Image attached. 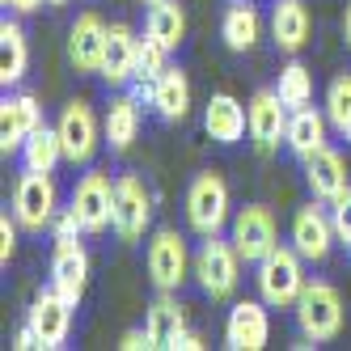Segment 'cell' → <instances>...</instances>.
<instances>
[{
  "instance_id": "cell-6",
  "label": "cell",
  "mask_w": 351,
  "mask_h": 351,
  "mask_svg": "<svg viewBox=\"0 0 351 351\" xmlns=\"http://www.w3.org/2000/svg\"><path fill=\"white\" fill-rule=\"evenodd\" d=\"M144 263H148V280H153L157 292H178L186 284V275L195 271V258H191L182 233H173V229H157L148 237Z\"/></svg>"
},
{
  "instance_id": "cell-31",
  "label": "cell",
  "mask_w": 351,
  "mask_h": 351,
  "mask_svg": "<svg viewBox=\"0 0 351 351\" xmlns=\"http://www.w3.org/2000/svg\"><path fill=\"white\" fill-rule=\"evenodd\" d=\"M326 119H330V128L339 136L351 132V72H339L326 89Z\"/></svg>"
},
{
  "instance_id": "cell-40",
  "label": "cell",
  "mask_w": 351,
  "mask_h": 351,
  "mask_svg": "<svg viewBox=\"0 0 351 351\" xmlns=\"http://www.w3.org/2000/svg\"><path fill=\"white\" fill-rule=\"evenodd\" d=\"M343 43L351 47V5H347V13H343Z\"/></svg>"
},
{
  "instance_id": "cell-24",
  "label": "cell",
  "mask_w": 351,
  "mask_h": 351,
  "mask_svg": "<svg viewBox=\"0 0 351 351\" xmlns=\"http://www.w3.org/2000/svg\"><path fill=\"white\" fill-rule=\"evenodd\" d=\"M326 128H330V119H326L322 110L300 106V110L288 114V136H284V144L292 148L300 161H305V157L317 153V148H326Z\"/></svg>"
},
{
  "instance_id": "cell-18",
  "label": "cell",
  "mask_w": 351,
  "mask_h": 351,
  "mask_svg": "<svg viewBox=\"0 0 351 351\" xmlns=\"http://www.w3.org/2000/svg\"><path fill=\"white\" fill-rule=\"evenodd\" d=\"M136 34L128 21H114L106 30V51H102V68H97V77L106 85H128L136 81Z\"/></svg>"
},
{
  "instance_id": "cell-8",
  "label": "cell",
  "mask_w": 351,
  "mask_h": 351,
  "mask_svg": "<svg viewBox=\"0 0 351 351\" xmlns=\"http://www.w3.org/2000/svg\"><path fill=\"white\" fill-rule=\"evenodd\" d=\"M114 186H119V178H110V173H102V169L81 173V182H77V191H72L68 208L81 216L85 233L114 229Z\"/></svg>"
},
{
  "instance_id": "cell-38",
  "label": "cell",
  "mask_w": 351,
  "mask_h": 351,
  "mask_svg": "<svg viewBox=\"0 0 351 351\" xmlns=\"http://www.w3.org/2000/svg\"><path fill=\"white\" fill-rule=\"evenodd\" d=\"M204 347V335H195V330H182V339L173 343V351H199Z\"/></svg>"
},
{
  "instance_id": "cell-29",
  "label": "cell",
  "mask_w": 351,
  "mask_h": 351,
  "mask_svg": "<svg viewBox=\"0 0 351 351\" xmlns=\"http://www.w3.org/2000/svg\"><path fill=\"white\" fill-rule=\"evenodd\" d=\"M64 161V144H60V128H34L26 136V144H21V165L26 169H43V173H51L56 165Z\"/></svg>"
},
{
  "instance_id": "cell-10",
  "label": "cell",
  "mask_w": 351,
  "mask_h": 351,
  "mask_svg": "<svg viewBox=\"0 0 351 351\" xmlns=\"http://www.w3.org/2000/svg\"><path fill=\"white\" fill-rule=\"evenodd\" d=\"M335 241H339V233H335L330 212L322 208V199L296 208V216H292V245L300 250V258L305 263H326V254L335 250Z\"/></svg>"
},
{
  "instance_id": "cell-44",
  "label": "cell",
  "mask_w": 351,
  "mask_h": 351,
  "mask_svg": "<svg viewBox=\"0 0 351 351\" xmlns=\"http://www.w3.org/2000/svg\"><path fill=\"white\" fill-rule=\"evenodd\" d=\"M347 250H351V245H347Z\"/></svg>"
},
{
  "instance_id": "cell-19",
  "label": "cell",
  "mask_w": 351,
  "mask_h": 351,
  "mask_svg": "<svg viewBox=\"0 0 351 351\" xmlns=\"http://www.w3.org/2000/svg\"><path fill=\"white\" fill-rule=\"evenodd\" d=\"M309 30H313V17H309L305 0H275V9H271V38H275L280 51L296 56L300 47L309 43Z\"/></svg>"
},
{
  "instance_id": "cell-26",
  "label": "cell",
  "mask_w": 351,
  "mask_h": 351,
  "mask_svg": "<svg viewBox=\"0 0 351 351\" xmlns=\"http://www.w3.org/2000/svg\"><path fill=\"white\" fill-rule=\"evenodd\" d=\"M26 64H30V47H26V34H21L17 21H0V85L13 89L26 77Z\"/></svg>"
},
{
  "instance_id": "cell-7",
  "label": "cell",
  "mask_w": 351,
  "mask_h": 351,
  "mask_svg": "<svg viewBox=\"0 0 351 351\" xmlns=\"http://www.w3.org/2000/svg\"><path fill=\"white\" fill-rule=\"evenodd\" d=\"M148 224H153V191L144 173H123L114 186V237L123 245H136L144 241Z\"/></svg>"
},
{
  "instance_id": "cell-3",
  "label": "cell",
  "mask_w": 351,
  "mask_h": 351,
  "mask_svg": "<svg viewBox=\"0 0 351 351\" xmlns=\"http://www.w3.org/2000/svg\"><path fill=\"white\" fill-rule=\"evenodd\" d=\"M292 313H296V330L309 343H326V339H335L343 330V296L326 280H309L305 292L296 296Z\"/></svg>"
},
{
  "instance_id": "cell-2",
  "label": "cell",
  "mask_w": 351,
  "mask_h": 351,
  "mask_svg": "<svg viewBox=\"0 0 351 351\" xmlns=\"http://www.w3.org/2000/svg\"><path fill=\"white\" fill-rule=\"evenodd\" d=\"M241 254H237V245L233 237L224 241L220 233L204 237V245L195 250V284L204 288V296L212 300H233L237 296V284H241Z\"/></svg>"
},
{
  "instance_id": "cell-5",
  "label": "cell",
  "mask_w": 351,
  "mask_h": 351,
  "mask_svg": "<svg viewBox=\"0 0 351 351\" xmlns=\"http://www.w3.org/2000/svg\"><path fill=\"white\" fill-rule=\"evenodd\" d=\"M13 216L26 233H43L51 229V220L60 216V191L51 182V173L43 169H26L13 186Z\"/></svg>"
},
{
  "instance_id": "cell-15",
  "label": "cell",
  "mask_w": 351,
  "mask_h": 351,
  "mask_svg": "<svg viewBox=\"0 0 351 351\" xmlns=\"http://www.w3.org/2000/svg\"><path fill=\"white\" fill-rule=\"evenodd\" d=\"M89 284V254L77 237H60L56 254H51V288L68 300V305H81Z\"/></svg>"
},
{
  "instance_id": "cell-35",
  "label": "cell",
  "mask_w": 351,
  "mask_h": 351,
  "mask_svg": "<svg viewBox=\"0 0 351 351\" xmlns=\"http://www.w3.org/2000/svg\"><path fill=\"white\" fill-rule=\"evenodd\" d=\"M51 233H56V241H60V237H77V233H85V229H81V216L72 212V208H64V212L51 220Z\"/></svg>"
},
{
  "instance_id": "cell-20",
  "label": "cell",
  "mask_w": 351,
  "mask_h": 351,
  "mask_svg": "<svg viewBox=\"0 0 351 351\" xmlns=\"http://www.w3.org/2000/svg\"><path fill=\"white\" fill-rule=\"evenodd\" d=\"M204 128L216 144H237L250 132V110L233 93H212L208 106H204Z\"/></svg>"
},
{
  "instance_id": "cell-30",
  "label": "cell",
  "mask_w": 351,
  "mask_h": 351,
  "mask_svg": "<svg viewBox=\"0 0 351 351\" xmlns=\"http://www.w3.org/2000/svg\"><path fill=\"white\" fill-rule=\"evenodd\" d=\"M275 93L284 97V106H288V110L309 106V102H313V72L300 64V60L284 64V68H280V81H275Z\"/></svg>"
},
{
  "instance_id": "cell-36",
  "label": "cell",
  "mask_w": 351,
  "mask_h": 351,
  "mask_svg": "<svg viewBox=\"0 0 351 351\" xmlns=\"http://www.w3.org/2000/svg\"><path fill=\"white\" fill-rule=\"evenodd\" d=\"M119 347H123V351H140V347H153V335H148V330H128V335L119 339Z\"/></svg>"
},
{
  "instance_id": "cell-21",
  "label": "cell",
  "mask_w": 351,
  "mask_h": 351,
  "mask_svg": "<svg viewBox=\"0 0 351 351\" xmlns=\"http://www.w3.org/2000/svg\"><path fill=\"white\" fill-rule=\"evenodd\" d=\"M305 182H309L313 199H322V204H330V199H339L351 186L347 165H343V157L335 148H317L313 157H305Z\"/></svg>"
},
{
  "instance_id": "cell-28",
  "label": "cell",
  "mask_w": 351,
  "mask_h": 351,
  "mask_svg": "<svg viewBox=\"0 0 351 351\" xmlns=\"http://www.w3.org/2000/svg\"><path fill=\"white\" fill-rule=\"evenodd\" d=\"M136 136H140V97L123 93L106 110V144L114 148V153H128Z\"/></svg>"
},
{
  "instance_id": "cell-13",
  "label": "cell",
  "mask_w": 351,
  "mask_h": 351,
  "mask_svg": "<svg viewBox=\"0 0 351 351\" xmlns=\"http://www.w3.org/2000/svg\"><path fill=\"white\" fill-rule=\"evenodd\" d=\"M245 110H250V140H254V148L258 153H275L280 140L288 136V114H292L284 106V97L275 89H258Z\"/></svg>"
},
{
  "instance_id": "cell-25",
  "label": "cell",
  "mask_w": 351,
  "mask_h": 351,
  "mask_svg": "<svg viewBox=\"0 0 351 351\" xmlns=\"http://www.w3.org/2000/svg\"><path fill=\"white\" fill-rule=\"evenodd\" d=\"M220 38H224V47H229V51H237V56L254 51L258 38H263V17H258V9L250 5V0L233 5L229 13H224V21H220Z\"/></svg>"
},
{
  "instance_id": "cell-43",
  "label": "cell",
  "mask_w": 351,
  "mask_h": 351,
  "mask_svg": "<svg viewBox=\"0 0 351 351\" xmlns=\"http://www.w3.org/2000/svg\"><path fill=\"white\" fill-rule=\"evenodd\" d=\"M233 5H241V0H233Z\"/></svg>"
},
{
  "instance_id": "cell-32",
  "label": "cell",
  "mask_w": 351,
  "mask_h": 351,
  "mask_svg": "<svg viewBox=\"0 0 351 351\" xmlns=\"http://www.w3.org/2000/svg\"><path fill=\"white\" fill-rule=\"evenodd\" d=\"M165 56H169V51H165V47L144 30V38L136 43V81H140V85H153L161 72L169 68V64H165Z\"/></svg>"
},
{
  "instance_id": "cell-37",
  "label": "cell",
  "mask_w": 351,
  "mask_h": 351,
  "mask_svg": "<svg viewBox=\"0 0 351 351\" xmlns=\"http://www.w3.org/2000/svg\"><path fill=\"white\" fill-rule=\"evenodd\" d=\"M13 347H17V351H34V347H38V335L30 330V326H21V330L13 335Z\"/></svg>"
},
{
  "instance_id": "cell-16",
  "label": "cell",
  "mask_w": 351,
  "mask_h": 351,
  "mask_svg": "<svg viewBox=\"0 0 351 351\" xmlns=\"http://www.w3.org/2000/svg\"><path fill=\"white\" fill-rule=\"evenodd\" d=\"M43 128V106L34 93H5L0 102V153H21L26 136Z\"/></svg>"
},
{
  "instance_id": "cell-42",
  "label": "cell",
  "mask_w": 351,
  "mask_h": 351,
  "mask_svg": "<svg viewBox=\"0 0 351 351\" xmlns=\"http://www.w3.org/2000/svg\"><path fill=\"white\" fill-rule=\"evenodd\" d=\"M144 5H153V0H144Z\"/></svg>"
},
{
  "instance_id": "cell-23",
  "label": "cell",
  "mask_w": 351,
  "mask_h": 351,
  "mask_svg": "<svg viewBox=\"0 0 351 351\" xmlns=\"http://www.w3.org/2000/svg\"><path fill=\"white\" fill-rule=\"evenodd\" d=\"M153 106L165 123H182L191 114V77L182 68H165L153 81Z\"/></svg>"
},
{
  "instance_id": "cell-4",
  "label": "cell",
  "mask_w": 351,
  "mask_h": 351,
  "mask_svg": "<svg viewBox=\"0 0 351 351\" xmlns=\"http://www.w3.org/2000/svg\"><path fill=\"white\" fill-rule=\"evenodd\" d=\"M186 224L199 237H212L229 224V182L216 169L195 173V182L186 186Z\"/></svg>"
},
{
  "instance_id": "cell-11",
  "label": "cell",
  "mask_w": 351,
  "mask_h": 351,
  "mask_svg": "<svg viewBox=\"0 0 351 351\" xmlns=\"http://www.w3.org/2000/svg\"><path fill=\"white\" fill-rule=\"evenodd\" d=\"M233 245H237V254L245 263H258L267 258L275 245H280V229H275V216L271 208L263 204H250L233 216Z\"/></svg>"
},
{
  "instance_id": "cell-22",
  "label": "cell",
  "mask_w": 351,
  "mask_h": 351,
  "mask_svg": "<svg viewBox=\"0 0 351 351\" xmlns=\"http://www.w3.org/2000/svg\"><path fill=\"white\" fill-rule=\"evenodd\" d=\"M144 330L153 335V347L173 351V343H178L182 330H186V309L173 300V292H161L153 305H148V313H144Z\"/></svg>"
},
{
  "instance_id": "cell-39",
  "label": "cell",
  "mask_w": 351,
  "mask_h": 351,
  "mask_svg": "<svg viewBox=\"0 0 351 351\" xmlns=\"http://www.w3.org/2000/svg\"><path fill=\"white\" fill-rule=\"evenodd\" d=\"M5 9H13V13H34L38 5H47V0H0Z\"/></svg>"
},
{
  "instance_id": "cell-34",
  "label": "cell",
  "mask_w": 351,
  "mask_h": 351,
  "mask_svg": "<svg viewBox=\"0 0 351 351\" xmlns=\"http://www.w3.org/2000/svg\"><path fill=\"white\" fill-rule=\"evenodd\" d=\"M17 216L9 220V216H0V267H9V258H13V250H17Z\"/></svg>"
},
{
  "instance_id": "cell-27",
  "label": "cell",
  "mask_w": 351,
  "mask_h": 351,
  "mask_svg": "<svg viewBox=\"0 0 351 351\" xmlns=\"http://www.w3.org/2000/svg\"><path fill=\"white\" fill-rule=\"evenodd\" d=\"M144 30L153 34L165 51H178L182 38H186V13H182V5H178V0H153V5H148Z\"/></svg>"
},
{
  "instance_id": "cell-12",
  "label": "cell",
  "mask_w": 351,
  "mask_h": 351,
  "mask_svg": "<svg viewBox=\"0 0 351 351\" xmlns=\"http://www.w3.org/2000/svg\"><path fill=\"white\" fill-rule=\"evenodd\" d=\"M72 309L77 305H68V300L56 292V288H47L34 296V305L26 309V326L38 335V347L47 351H56L68 343V330H72Z\"/></svg>"
},
{
  "instance_id": "cell-41",
  "label": "cell",
  "mask_w": 351,
  "mask_h": 351,
  "mask_svg": "<svg viewBox=\"0 0 351 351\" xmlns=\"http://www.w3.org/2000/svg\"><path fill=\"white\" fill-rule=\"evenodd\" d=\"M47 5H68V0H47Z\"/></svg>"
},
{
  "instance_id": "cell-9",
  "label": "cell",
  "mask_w": 351,
  "mask_h": 351,
  "mask_svg": "<svg viewBox=\"0 0 351 351\" xmlns=\"http://www.w3.org/2000/svg\"><path fill=\"white\" fill-rule=\"evenodd\" d=\"M60 144H64V161L68 165H89L97 157V144H102V132H97V114L89 102L72 97L60 114Z\"/></svg>"
},
{
  "instance_id": "cell-1",
  "label": "cell",
  "mask_w": 351,
  "mask_h": 351,
  "mask_svg": "<svg viewBox=\"0 0 351 351\" xmlns=\"http://www.w3.org/2000/svg\"><path fill=\"white\" fill-rule=\"evenodd\" d=\"M254 284L258 296L267 300L271 309H292L296 296L305 292V258H300L296 245H275L267 258L254 263Z\"/></svg>"
},
{
  "instance_id": "cell-33",
  "label": "cell",
  "mask_w": 351,
  "mask_h": 351,
  "mask_svg": "<svg viewBox=\"0 0 351 351\" xmlns=\"http://www.w3.org/2000/svg\"><path fill=\"white\" fill-rule=\"evenodd\" d=\"M330 220H335L339 241H343V245H351V186H347L339 199H330Z\"/></svg>"
},
{
  "instance_id": "cell-14",
  "label": "cell",
  "mask_w": 351,
  "mask_h": 351,
  "mask_svg": "<svg viewBox=\"0 0 351 351\" xmlns=\"http://www.w3.org/2000/svg\"><path fill=\"white\" fill-rule=\"evenodd\" d=\"M267 300H237L224 317V343L233 351H263L271 339V317H267Z\"/></svg>"
},
{
  "instance_id": "cell-17",
  "label": "cell",
  "mask_w": 351,
  "mask_h": 351,
  "mask_svg": "<svg viewBox=\"0 0 351 351\" xmlns=\"http://www.w3.org/2000/svg\"><path fill=\"white\" fill-rule=\"evenodd\" d=\"M106 21L97 13H81L68 30V64L77 72H97L102 68V51H106Z\"/></svg>"
}]
</instances>
